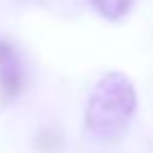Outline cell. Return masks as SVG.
Instances as JSON below:
<instances>
[{"mask_svg":"<svg viewBox=\"0 0 153 153\" xmlns=\"http://www.w3.org/2000/svg\"><path fill=\"white\" fill-rule=\"evenodd\" d=\"M137 110V92L128 74L110 70L95 83L86 104L83 122L92 137L113 142L122 137Z\"/></svg>","mask_w":153,"mask_h":153,"instance_id":"6da1fadb","label":"cell"},{"mask_svg":"<svg viewBox=\"0 0 153 153\" xmlns=\"http://www.w3.org/2000/svg\"><path fill=\"white\" fill-rule=\"evenodd\" d=\"M23 90V65L9 43L0 41V92L5 99H14Z\"/></svg>","mask_w":153,"mask_h":153,"instance_id":"7a4b0ae2","label":"cell"},{"mask_svg":"<svg viewBox=\"0 0 153 153\" xmlns=\"http://www.w3.org/2000/svg\"><path fill=\"white\" fill-rule=\"evenodd\" d=\"M133 2L135 0H90V7L99 18L108 20V23H117L131 14Z\"/></svg>","mask_w":153,"mask_h":153,"instance_id":"3957f363","label":"cell"}]
</instances>
